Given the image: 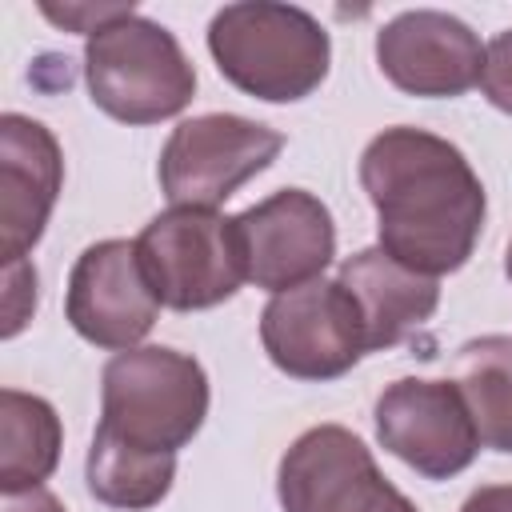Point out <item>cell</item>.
I'll return each instance as SVG.
<instances>
[{
	"instance_id": "18",
	"label": "cell",
	"mask_w": 512,
	"mask_h": 512,
	"mask_svg": "<svg viewBox=\"0 0 512 512\" xmlns=\"http://www.w3.org/2000/svg\"><path fill=\"white\" fill-rule=\"evenodd\" d=\"M36 312V268L28 260L4 264V328L0 336L12 340Z\"/></svg>"
},
{
	"instance_id": "4",
	"label": "cell",
	"mask_w": 512,
	"mask_h": 512,
	"mask_svg": "<svg viewBox=\"0 0 512 512\" xmlns=\"http://www.w3.org/2000/svg\"><path fill=\"white\" fill-rule=\"evenodd\" d=\"M208 416V376L196 356L176 348H128L100 372V428L148 448H184Z\"/></svg>"
},
{
	"instance_id": "10",
	"label": "cell",
	"mask_w": 512,
	"mask_h": 512,
	"mask_svg": "<svg viewBox=\"0 0 512 512\" xmlns=\"http://www.w3.org/2000/svg\"><path fill=\"white\" fill-rule=\"evenodd\" d=\"M64 316L76 336L108 352H128L152 332L160 300L144 276L136 240H96L80 252L68 276Z\"/></svg>"
},
{
	"instance_id": "15",
	"label": "cell",
	"mask_w": 512,
	"mask_h": 512,
	"mask_svg": "<svg viewBox=\"0 0 512 512\" xmlns=\"http://www.w3.org/2000/svg\"><path fill=\"white\" fill-rule=\"evenodd\" d=\"M64 428L44 396L4 388L0 392V492L40 488L60 464Z\"/></svg>"
},
{
	"instance_id": "3",
	"label": "cell",
	"mask_w": 512,
	"mask_h": 512,
	"mask_svg": "<svg viewBox=\"0 0 512 512\" xmlns=\"http://www.w3.org/2000/svg\"><path fill=\"white\" fill-rule=\"evenodd\" d=\"M84 80L92 104L120 124L172 120L196 96V68L180 40L136 8L88 36Z\"/></svg>"
},
{
	"instance_id": "9",
	"label": "cell",
	"mask_w": 512,
	"mask_h": 512,
	"mask_svg": "<svg viewBox=\"0 0 512 512\" xmlns=\"http://www.w3.org/2000/svg\"><path fill=\"white\" fill-rule=\"evenodd\" d=\"M372 420L380 444L428 480L460 476L480 452V432L452 380H392L376 396Z\"/></svg>"
},
{
	"instance_id": "16",
	"label": "cell",
	"mask_w": 512,
	"mask_h": 512,
	"mask_svg": "<svg viewBox=\"0 0 512 512\" xmlns=\"http://www.w3.org/2000/svg\"><path fill=\"white\" fill-rule=\"evenodd\" d=\"M84 480L100 504L120 512H148L168 496L176 480V452L136 448L96 424V436L84 460Z\"/></svg>"
},
{
	"instance_id": "19",
	"label": "cell",
	"mask_w": 512,
	"mask_h": 512,
	"mask_svg": "<svg viewBox=\"0 0 512 512\" xmlns=\"http://www.w3.org/2000/svg\"><path fill=\"white\" fill-rule=\"evenodd\" d=\"M480 92L492 108L512 116V28L484 44V68H480Z\"/></svg>"
},
{
	"instance_id": "11",
	"label": "cell",
	"mask_w": 512,
	"mask_h": 512,
	"mask_svg": "<svg viewBox=\"0 0 512 512\" xmlns=\"http://www.w3.org/2000/svg\"><path fill=\"white\" fill-rule=\"evenodd\" d=\"M248 280L272 296L324 276L336 256V224L320 196L280 188L236 216Z\"/></svg>"
},
{
	"instance_id": "8",
	"label": "cell",
	"mask_w": 512,
	"mask_h": 512,
	"mask_svg": "<svg viewBox=\"0 0 512 512\" xmlns=\"http://www.w3.org/2000/svg\"><path fill=\"white\" fill-rule=\"evenodd\" d=\"M260 344L292 380H336L368 352L356 300L340 280L324 276L264 304Z\"/></svg>"
},
{
	"instance_id": "1",
	"label": "cell",
	"mask_w": 512,
	"mask_h": 512,
	"mask_svg": "<svg viewBox=\"0 0 512 512\" xmlns=\"http://www.w3.org/2000/svg\"><path fill=\"white\" fill-rule=\"evenodd\" d=\"M380 248L420 276L468 264L484 228V184L456 144L424 128H384L360 156Z\"/></svg>"
},
{
	"instance_id": "23",
	"label": "cell",
	"mask_w": 512,
	"mask_h": 512,
	"mask_svg": "<svg viewBox=\"0 0 512 512\" xmlns=\"http://www.w3.org/2000/svg\"><path fill=\"white\" fill-rule=\"evenodd\" d=\"M504 268H508V280H512V244H508V260H504Z\"/></svg>"
},
{
	"instance_id": "6",
	"label": "cell",
	"mask_w": 512,
	"mask_h": 512,
	"mask_svg": "<svg viewBox=\"0 0 512 512\" xmlns=\"http://www.w3.org/2000/svg\"><path fill=\"white\" fill-rule=\"evenodd\" d=\"M284 148V136L260 120L232 112H204L180 120L160 152V188L172 208H220L264 172Z\"/></svg>"
},
{
	"instance_id": "17",
	"label": "cell",
	"mask_w": 512,
	"mask_h": 512,
	"mask_svg": "<svg viewBox=\"0 0 512 512\" xmlns=\"http://www.w3.org/2000/svg\"><path fill=\"white\" fill-rule=\"evenodd\" d=\"M484 448L512 452V336H480L456 352V376Z\"/></svg>"
},
{
	"instance_id": "20",
	"label": "cell",
	"mask_w": 512,
	"mask_h": 512,
	"mask_svg": "<svg viewBox=\"0 0 512 512\" xmlns=\"http://www.w3.org/2000/svg\"><path fill=\"white\" fill-rule=\"evenodd\" d=\"M128 8H132V4H64V8L44 4V16L56 20V24H64V28H76V32H84V36H92L96 28H104L108 20L124 16Z\"/></svg>"
},
{
	"instance_id": "7",
	"label": "cell",
	"mask_w": 512,
	"mask_h": 512,
	"mask_svg": "<svg viewBox=\"0 0 512 512\" xmlns=\"http://www.w3.org/2000/svg\"><path fill=\"white\" fill-rule=\"evenodd\" d=\"M276 496L284 512H416L384 480L372 448L340 424H316L292 440L280 456Z\"/></svg>"
},
{
	"instance_id": "14",
	"label": "cell",
	"mask_w": 512,
	"mask_h": 512,
	"mask_svg": "<svg viewBox=\"0 0 512 512\" xmlns=\"http://www.w3.org/2000/svg\"><path fill=\"white\" fill-rule=\"evenodd\" d=\"M344 292L356 300V312L364 320V344L368 352L396 348L408 332L432 320L440 304V284L432 276L412 272L408 264L392 260L380 244L360 248L340 264Z\"/></svg>"
},
{
	"instance_id": "13",
	"label": "cell",
	"mask_w": 512,
	"mask_h": 512,
	"mask_svg": "<svg viewBox=\"0 0 512 512\" xmlns=\"http://www.w3.org/2000/svg\"><path fill=\"white\" fill-rule=\"evenodd\" d=\"M64 188V152L32 116H0V256L4 264L24 260L56 208Z\"/></svg>"
},
{
	"instance_id": "5",
	"label": "cell",
	"mask_w": 512,
	"mask_h": 512,
	"mask_svg": "<svg viewBox=\"0 0 512 512\" xmlns=\"http://www.w3.org/2000/svg\"><path fill=\"white\" fill-rule=\"evenodd\" d=\"M144 276L164 308L200 312L232 300L248 280L236 216L216 208H168L136 236Z\"/></svg>"
},
{
	"instance_id": "22",
	"label": "cell",
	"mask_w": 512,
	"mask_h": 512,
	"mask_svg": "<svg viewBox=\"0 0 512 512\" xmlns=\"http://www.w3.org/2000/svg\"><path fill=\"white\" fill-rule=\"evenodd\" d=\"M460 512H512V484H484L476 488Z\"/></svg>"
},
{
	"instance_id": "2",
	"label": "cell",
	"mask_w": 512,
	"mask_h": 512,
	"mask_svg": "<svg viewBox=\"0 0 512 512\" xmlns=\"http://www.w3.org/2000/svg\"><path fill=\"white\" fill-rule=\"evenodd\" d=\"M208 52L232 88L268 104L312 96L332 64L324 24L296 4L272 0L224 4L208 24Z\"/></svg>"
},
{
	"instance_id": "12",
	"label": "cell",
	"mask_w": 512,
	"mask_h": 512,
	"mask_svg": "<svg viewBox=\"0 0 512 512\" xmlns=\"http://www.w3.org/2000/svg\"><path fill=\"white\" fill-rule=\"evenodd\" d=\"M376 64L408 96H464L480 84L484 44L460 16L412 8L376 32Z\"/></svg>"
},
{
	"instance_id": "21",
	"label": "cell",
	"mask_w": 512,
	"mask_h": 512,
	"mask_svg": "<svg viewBox=\"0 0 512 512\" xmlns=\"http://www.w3.org/2000/svg\"><path fill=\"white\" fill-rule=\"evenodd\" d=\"M0 512H64V504L40 484V488H28V492H4Z\"/></svg>"
}]
</instances>
